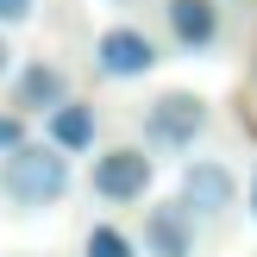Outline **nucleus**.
<instances>
[{
  "mask_svg": "<svg viewBox=\"0 0 257 257\" xmlns=\"http://www.w3.org/2000/svg\"><path fill=\"white\" fill-rule=\"evenodd\" d=\"M163 63V44L151 32H138V25H107V32L94 38V69L107 75V82H138V75H151Z\"/></svg>",
  "mask_w": 257,
  "mask_h": 257,
  "instance_id": "nucleus-5",
  "label": "nucleus"
},
{
  "mask_svg": "<svg viewBox=\"0 0 257 257\" xmlns=\"http://www.w3.org/2000/svg\"><path fill=\"white\" fill-rule=\"evenodd\" d=\"M63 94H69V75H63L50 57H25L19 69H7V107H13V113H25V119L50 113Z\"/></svg>",
  "mask_w": 257,
  "mask_h": 257,
  "instance_id": "nucleus-7",
  "label": "nucleus"
},
{
  "mask_svg": "<svg viewBox=\"0 0 257 257\" xmlns=\"http://www.w3.org/2000/svg\"><path fill=\"white\" fill-rule=\"evenodd\" d=\"M7 69H13V44H7V25H0V82H7Z\"/></svg>",
  "mask_w": 257,
  "mask_h": 257,
  "instance_id": "nucleus-13",
  "label": "nucleus"
},
{
  "mask_svg": "<svg viewBox=\"0 0 257 257\" xmlns=\"http://www.w3.org/2000/svg\"><path fill=\"white\" fill-rule=\"evenodd\" d=\"M145 151L151 157H188V151L207 138L213 125V107L207 94H195V88H163V94L145 100Z\"/></svg>",
  "mask_w": 257,
  "mask_h": 257,
  "instance_id": "nucleus-2",
  "label": "nucleus"
},
{
  "mask_svg": "<svg viewBox=\"0 0 257 257\" xmlns=\"http://www.w3.org/2000/svg\"><path fill=\"white\" fill-rule=\"evenodd\" d=\"M19 138H32L25 132V113H13V107H0V151H13Z\"/></svg>",
  "mask_w": 257,
  "mask_h": 257,
  "instance_id": "nucleus-11",
  "label": "nucleus"
},
{
  "mask_svg": "<svg viewBox=\"0 0 257 257\" xmlns=\"http://www.w3.org/2000/svg\"><path fill=\"white\" fill-rule=\"evenodd\" d=\"M69 157L50 138H19L13 151H0V201L13 213H50L69 201Z\"/></svg>",
  "mask_w": 257,
  "mask_h": 257,
  "instance_id": "nucleus-1",
  "label": "nucleus"
},
{
  "mask_svg": "<svg viewBox=\"0 0 257 257\" xmlns=\"http://www.w3.org/2000/svg\"><path fill=\"white\" fill-rule=\"evenodd\" d=\"M44 119V138L63 151V157H82V151H94V138H100V119H94V100H82V94H63L50 113H38Z\"/></svg>",
  "mask_w": 257,
  "mask_h": 257,
  "instance_id": "nucleus-9",
  "label": "nucleus"
},
{
  "mask_svg": "<svg viewBox=\"0 0 257 257\" xmlns=\"http://www.w3.org/2000/svg\"><path fill=\"white\" fill-rule=\"evenodd\" d=\"M107 7H125V0H107Z\"/></svg>",
  "mask_w": 257,
  "mask_h": 257,
  "instance_id": "nucleus-15",
  "label": "nucleus"
},
{
  "mask_svg": "<svg viewBox=\"0 0 257 257\" xmlns=\"http://www.w3.org/2000/svg\"><path fill=\"white\" fill-rule=\"evenodd\" d=\"M32 13H38V0H0V25H32Z\"/></svg>",
  "mask_w": 257,
  "mask_h": 257,
  "instance_id": "nucleus-12",
  "label": "nucleus"
},
{
  "mask_svg": "<svg viewBox=\"0 0 257 257\" xmlns=\"http://www.w3.org/2000/svg\"><path fill=\"white\" fill-rule=\"evenodd\" d=\"M163 25H170V44L176 50L201 57V50L220 44L226 13H220V0H163Z\"/></svg>",
  "mask_w": 257,
  "mask_h": 257,
  "instance_id": "nucleus-8",
  "label": "nucleus"
},
{
  "mask_svg": "<svg viewBox=\"0 0 257 257\" xmlns=\"http://www.w3.org/2000/svg\"><path fill=\"white\" fill-rule=\"evenodd\" d=\"M82 257H138V238L125 232L119 220H100V226H88V238H82Z\"/></svg>",
  "mask_w": 257,
  "mask_h": 257,
  "instance_id": "nucleus-10",
  "label": "nucleus"
},
{
  "mask_svg": "<svg viewBox=\"0 0 257 257\" xmlns=\"http://www.w3.org/2000/svg\"><path fill=\"white\" fill-rule=\"evenodd\" d=\"M176 201H182L195 220H226L238 207V170L226 157H188L182 182H176Z\"/></svg>",
  "mask_w": 257,
  "mask_h": 257,
  "instance_id": "nucleus-4",
  "label": "nucleus"
},
{
  "mask_svg": "<svg viewBox=\"0 0 257 257\" xmlns=\"http://www.w3.org/2000/svg\"><path fill=\"white\" fill-rule=\"evenodd\" d=\"M157 182V157L145 145H107L88 170V188H94L100 207H138Z\"/></svg>",
  "mask_w": 257,
  "mask_h": 257,
  "instance_id": "nucleus-3",
  "label": "nucleus"
},
{
  "mask_svg": "<svg viewBox=\"0 0 257 257\" xmlns=\"http://www.w3.org/2000/svg\"><path fill=\"white\" fill-rule=\"evenodd\" d=\"M132 238H138V257H195L201 220L182 201H157V207H145V226H138Z\"/></svg>",
  "mask_w": 257,
  "mask_h": 257,
  "instance_id": "nucleus-6",
  "label": "nucleus"
},
{
  "mask_svg": "<svg viewBox=\"0 0 257 257\" xmlns=\"http://www.w3.org/2000/svg\"><path fill=\"white\" fill-rule=\"evenodd\" d=\"M245 207H251V220H257V163H251V188H245Z\"/></svg>",
  "mask_w": 257,
  "mask_h": 257,
  "instance_id": "nucleus-14",
  "label": "nucleus"
}]
</instances>
